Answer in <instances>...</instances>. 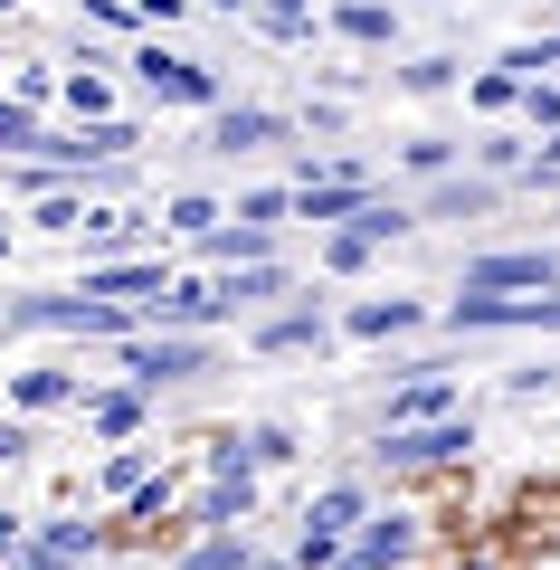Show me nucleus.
I'll return each mask as SVG.
<instances>
[{
  "label": "nucleus",
  "mask_w": 560,
  "mask_h": 570,
  "mask_svg": "<svg viewBox=\"0 0 560 570\" xmlns=\"http://www.w3.org/2000/svg\"><path fill=\"white\" fill-rule=\"evenodd\" d=\"M10 324H39V333H124L134 324V305H115V295H20L10 305Z\"/></svg>",
  "instance_id": "obj_1"
},
{
  "label": "nucleus",
  "mask_w": 560,
  "mask_h": 570,
  "mask_svg": "<svg viewBox=\"0 0 560 570\" xmlns=\"http://www.w3.org/2000/svg\"><path fill=\"white\" fill-rule=\"evenodd\" d=\"M124 371H134L143 390L190 381V371H209V343H200V333H180V324H161V333H124Z\"/></svg>",
  "instance_id": "obj_2"
},
{
  "label": "nucleus",
  "mask_w": 560,
  "mask_h": 570,
  "mask_svg": "<svg viewBox=\"0 0 560 570\" xmlns=\"http://www.w3.org/2000/svg\"><path fill=\"white\" fill-rule=\"evenodd\" d=\"M134 77L153 86L161 105H200V115L219 105V77H209L200 58H180V48H161V39H143V48H134Z\"/></svg>",
  "instance_id": "obj_3"
},
{
  "label": "nucleus",
  "mask_w": 560,
  "mask_h": 570,
  "mask_svg": "<svg viewBox=\"0 0 560 570\" xmlns=\"http://www.w3.org/2000/svg\"><path fill=\"white\" fill-rule=\"evenodd\" d=\"M475 448V428L446 409V419H400V428H381V456L390 466H446V456H465Z\"/></svg>",
  "instance_id": "obj_4"
},
{
  "label": "nucleus",
  "mask_w": 560,
  "mask_h": 570,
  "mask_svg": "<svg viewBox=\"0 0 560 570\" xmlns=\"http://www.w3.org/2000/svg\"><path fill=\"white\" fill-rule=\"evenodd\" d=\"M361 513H371V494H361V485H333V494H323V504L314 513H304V570H333L342 561V542H352V532H361Z\"/></svg>",
  "instance_id": "obj_5"
},
{
  "label": "nucleus",
  "mask_w": 560,
  "mask_h": 570,
  "mask_svg": "<svg viewBox=\"0 0 560 570\" xmlns=\"http://www.w3.org/2000/svg\"><path fill=\"white\" fill-rule=\"evenodd\" d=\"M465 285H475V295H551V285H560V257H551V247H503V257H475V266H465Z\"/></svg>",
  "instance_id": "obj_6"
},
{
  "label": "nucleus",
  "mask_w": 560,
  "mask_h": 570,
  "mask_svg": "<svg viewBox=\"0 0 560 570\" xmlns=\"http://www.w3.org/2000/svg\"><path fill=\"white\" fill-rule=\"evenodd\" d=\"M295 134V124L276 115V105H209V153H228V163H238V153H266V142H285Z\"/></svg>",
  "instance_id": "obj_7"
},
{
  "label": "nucleus",
  "mask_w": 560,
  "mask_h": 570,
  "mask_svg": "<svg viewBox=\"0 0 560 570\" xmlns=\"http://www.w3.org/2000/svg\"><path fill=\"white\" fill-rule=\"evenodd\" d=\"M419 551V523L409 513H361V532L342 542V570H400Z\"/></svg>",
  "instance_id": "obj_8"
},
{
  "label": "nucleus",
  "mask_w": 560,
  "mask_h": 570,
  "mask_svg": "<svg viewBox=\"0 0 560 570\" xmlns=\"http://www.w3.org/2000/svg\"><path fill=\"white\" fill-rule=\"evenodd\" d=\"M161 285H171V266H161V257H134V266H86V295H115V305H153V295H161Z\"/></svg>",
  "instance_id": "obj_9"
},
{
  "label": "nucleus",
  "mask_w": 560,
  "mask_h": 570,
  "mask_svg": "<svg viewBox=\"0 0 560 570\" xmlns=\"http://www.w3.org/2000/svg\"><path fill=\"white\" fill-rule=\"evenodd\" d=\"M200 247H209L219 266H247V257H276V228H266V219H238V209H228V219L209 228Z\"/></svg>",
  "instance_id": "obj_10"
},
{
  "label": "nucleus",
  "mask_w": 560,
  "mask_h": 570,
  "mask_svg": "<svg viewBox=\"0 0 560 570\" xmlns=\"http://www.w3.org/2000/svg\"><path fill=\"white\" fill-rule=\"evenodd\" d=\"M247 504H257V466H219L200 494V523H247Z\"/></svg>",
  "instance_id": "obj_11"
},
{
  "label": "nucleus",
  "mask_w": 560,
  "mask_h": 570,
  "mask_svg": "<svg viewBox=\"0 0 560 570\" xmlns=\"http://www.w3.org/2000/svg\"><path fill=\"white\" fill-rule=\"evenodd\" d=\"M333 29H342V39H361V48H390L400 10H390V0H333Z\"/></svg>",
  "instance_id": "obj_12"
},
{
  "label": "nucleus",
  "mask_w": 560,
  "mask_h": 570,
  "mask_svg": "<svg viewBox=\"0 0 560 570\" xmlns=\"http://www.w3.org/2000/svg\"><path fill=\"white\" fill-rule=\"evenodd\" d=\"M352 333H361V343H390V333H419V305H409V295H371V305H352Z\"/></svg>",
  "instance_id": "obj_13"
},
{
  "label": "nucleus",
  "mask_w": 560,
  "mask_h": 570,
  "mask_svg": "<svg viewBox=\"0 0 560 570\" xmlns=\"http://www.w3.org/2000/svg\"><path fill=\"white\" fill-rule=\"evenodd\" d=\"M86 419H96L105 438H134V428H143V381H134V390H96V400H86Z\"/></svg>",
  "instance_id": "obj_14"
},
{
  "label": "nucleus",
  "mask_w": 560,
  "mask_h": 570,
  "mask_svg": "<svg viewBox=\"0 0 560 570\" xmlns=\"http://www.w3.org/2000/svg\"><path fill=\"white\" fill-rule=\"evenodd\" d=\"M161 219H171V238H190V247H200V238H209V228H219V219H228V209H219V200H209V190H180V200H171V209H161Z\"/></svg>",
  "instance_id": "obj_15"
},
{
  "label": "nucleus",
  "mask_w": 560,
  "mask_h": 570,
  "mask_svg": "<svg viewBox=\"0 0 560 570\" xmlns=\"http://www.w3.org/2000/svg\"><path fill=\"white\" fill-rule=\"evenodd\" d=\"M475 209H494V181H438L428 190V219H475Z\"/></svg>",
  "instance_id": "obj_16"
},
{
  "label": "nucleus",
  "mask_w": 560,
  "mask_h": 570,
  "mask_svg": "<svg viewBox=\"0 0 560 570\" xmlns=\"http://www.w3.org/2000/svg\"><path fill=\"white\" fill-rule=\"evenodd\" d=\"M323 333H333L323 314H276V324H266L257 343H266V352H323Z\"/></svg>",
  "instance_id": "obj_17"
},
{
  "label": "nucleus",
  "mask_w": 560,
  "mask_h": 570,
  "mask_svg": "<svg viewBox=\"0 0 560 570\" xmlns=\"http://www.w3.org/2000/svg\"><path fill=\"white\" fill-rule=\"evenodd\" d=\"M446 409H456V390H438V381H409L400 400H390V428H400V419H446Z\"/></svg>",
  "instance_id": "obj_18"
},
{
  "label": "nucleus",
  "mask_w": 560,
  "mask_h": 570,
  "mask_svg": "<svg viewBox=\"0 0 560 570\" xmlns=\"http://www.w3.org/2000/svg\"><path fill=\"white\" fill-rule=\"evenodd\" d=\"M10 400H20V409H58V400H77V381H67V371H20Z\"/></svg>",
  "instance_id": "obj_19"
},
{
  "label": "nucleus",
  "mask_w": 560,
  "mask_h": 570,
  "mask_svg": "<svg viewBox=\"0 0 560 570\" xmlns=\"http://www.w3.org/2000/svg\"><path fill=\"white\" fill-rule=\"evenodd\" d=\"M352 228H361V238H371V247H381V238H400V228H419V219H409L400 200H381V190H371V200H361V219H352Z\"/></svg>",
  "instance_id": "obj_20"
},
{
  "label": "nucleus",
  "mask_w": 560,
  "mask_h": 570,
  "mask_svg": "<svg viewBox=\"0 0 560 570\" xmlns=\"http://www.w3.org/2000/svg\"><path fill=\"white\" fill-rule=\"evenodd\" d=\"M67 105H77V124H96V115H115V86L96 77V58H86V77H67Z\"/></svg>",
  "instance_id": "obj_21"
},
{
  "label": "nucleus",
  "mask_w": 560,
  "mask_h": 570,
  "mask_svg": "<svg viewBox=\"0 0 560 570\" xmlns=\"http://www.w3.org/2000/svg\"><path fill=\"white\" fill-rule=\"evenodd\" d=\"M456 86V58H419V67H400V96H446Z\"/></svg>",
  "instance_id": "obj_22"
},
{
  "label": "nucleus",
  "mask_w": 560,
  "mask_h": 570,
  "mask_svg": "<svg viewBox=\"0 0 560 570\" xmlns=\"http://www.w3.org/2000/svg\"><path fill=\"white\" fill-rule=\"evenodd\" d=\"M39 115H29V105H0V153H39Z\"/></svg>",
  "instance_id": "obj_23"
},
{
  "label": "nucleus",
  "mask_w": 560,
  "mask_h": 570,
  "mask_svg": "<svg viewBox=\"0 0 560 570\" xmlns=\"http://www.w3.org/2000/svg\"><path fill=\"white\" fill-rule=\"evenodd\" d=\"M323 266H333V276H361V266H371V238H361V228H333V247H323Z\"/></svg>",
  "instance_id": "obj_24"
},
{
  "label": "nucleus",
  "mask_w": 560,
  "mask_h": 570,
  "mask_svg": "<svg viewBox=\"0 0 560 570\" xmlns=\"http://www.w3.org/2000/svg\"><path fill=\"white\" fill-rule=\"evenodd\" d=\"M475 105H484V115H503V105H522V77H513V67H484V77H475Z\"/></svg>",
  "instance_id": "obj_25"
},
{
  "label": "nucleus",
  "mask_w": 560,
  "mask_h": 570,
  "mask_svg": "<svg viewBox=\"0 0 560 570\" xmlns=\"http://www.w3.org/2000/svg\"><path fill=\"white\" fill-rule=\"evenodd\" d=\"M247 456H257V466H285V456H295V428H247Z\"/></svg>",
  "instance_id": "obj_26"
},
{
  "label": "nucleus",
  "mask_w": 560,
  "mask_h": 570,
  "mask_svg": "<svg viewBox=\"0 0 560 570\" xmlns=\"http://www.w3.org/2000/svg\"><path fill=\"white\" fill-rule=\"evenodd\" d=\"M238 219H266V228H276V219H295V190H247V200H238Z\"/></svg>",
  "instance_id": "obj_27"
},
{
  "label": "nucleus",
  "mask_w": 560,
  "mask_h": 570,
  "mask_svg": "<svg viewBox=\"0 0 560 570\" xmlns=\"http://www.w3.org/2000/svg\"><path fill=\"white\" fill-rule=\"evenodd\" d=\"M77 561H86V551H67L58 532H48V551H10V570H77Z\"/></svg>",
  "instance_id": "obj_28"
},
{
  "label": "nucleus",
  "mask_w": 560,
  "mask_h": 570,
  "mask_svg": "<svg viewBox=\"0 0 560 570\" xmlns=\"http://www.w3.org/2000/svg\"><path fill=\"white\" fill-rule=\"evenodd\" d=\"M522 115H532V124H551V134H560V86H541V77H522Z\"/></svg>",
  "instance_id": "obj_29"
},
{
  "label": "nucleus",
  "mask_w": 560,
  "mask_h": 570,
  "mask_svg": "<svg viewBox=\"0 0 560 570\" xmlns=\"http://www.w3.org/2000/svg\"><path fill=\"white\" fill-rule=\"evenodd\" d=\"M400 163H409V171H446V163H456V142H438V134H419V142H409V153H400Z\"/></svg>",
  "instance_id": "obj_30"
},
{
  "label": "nucleus",
  "mask_w": 560,
  "mask_h": 570,
  "mask_svg": "<svg viewBox=\"0 0 560 570\" xmlns=\"http://www.w3.org/2000/svg\"><path fill=\"white\" fill-rule=\"evenodd\" d=\"M86 20H96V29H115V39H124V29H143V10H134V0H86Z\"/></svg>",
  "instance_id": "obj_31"
},
{
  "label": "nucleus",
  "mask_w": 560,
  "mask_h": 570,
  "mask_svg": "<svg viewBox=\"0 0 560 570\" xmlns=\"http://www.w3.org/2000/svg\"><path fill=\"white\" fill-rule=\"evenodd\" d=\"M105 494H143V456H134V448L105 456Z\"/></svg>",
  "instance_id": "obj_32"
},
{
  "label": "nucleus",
  "mask_w": 560,
  "mask_h": 570,
  "mask_svg": "<svg viewBox=\"0 0 560 570\" xmlns=\"http://www.w3.org/2000/svg\"><path fill=\"white\" fill-rule=\"evenodd\" d=\"M522 181H532V190H560V134H551V142H541L532 163H522Z\"/></svg>",
  "instance_id": "obj_33"
},
{
  "label": "nucleus",
  "mask_w": 560,
  "mask_h": 570,
  "mask_svg": "<svg viewBox=\"0 0 560 570\" xmlns=\"http://www.w3.org/2000/svg\"><path fill=\"white\" fill-rule=\"evenodd\" d=\"M180 570H247V551H238V542H200Z\"/></svg>",
  "instance_id": "obj_34"
},
{
  "label": "nucleus",
  "mask_w": 560,
  "mask_h": 570,
  "mask_svg": "<svg viewBox=\"0 0 560 570\" xmlns=\"http://www.w3.org/2000/svg\"><path fill=\"white\" fill-rule=\"evenodd\" d=\"M39 228H58V238H77V228H86V200H48V209H39Z\"/></svg>",
  "instance_id": "obj_35"
},
{
  "label": "nucleus",
  "mask_w": 560,
  "mask_h": 570,
  "mask_svg": "<svg viewBox=\"0 0 560 570\" xmlns=\"http://www.w3.org/2000/svg\"><path fill=\"white\" fill-rule=\"evenodd\" d=\"M20 456H29V428H10V419H0V466H20Z\"/></svg>",
  "instance_id": "obj_36"
},
{
  "label": "nucleus",
  "mask_w": 560,
  "mask_h": 570,
  "mask_svg": "<svg viewBox=\"0 0 560 570\" xmlns=\"http://www.w3.org/2000/svg\"><path fill=\"white\" fill-rule=\"evenodd\" d=\"M134 10H143V20H153V29H171L180 10H190V0H134Z\"/></svg>",
  "instance_id": "obj_37"
},
{
  "label": "nucleus",
  "mask_w": 560,
  "mask_h": 570,
  "mask_svg": "<svg viewBox=\"0 0 560 570\" xmlns=\"http://www.w3.org/2000/svg\"><path fill=\"white\" fill-rule=\"evenodd\" d=\"M10 551H20V523H10V513H0V561H10Z\"/></svg>",
  "instance_id": "obj_38"
},
{
  "label": "nucleus",
  "mask_w": 560,
  "mask_h": 570,
  "mask_svg": "<svg viewBox=\"0 0 560 570\" xmlns=\"http://www.w3.org/2000/svg\"><path fill=\"white\" fill-rule=\"evenodd\" d=\"M266 10H314V0H266Z\"/></svg>",
  "instance_id": "obj_39"
},
{
  "label": "nucleus",
  "mask_w": 560,
  "mask_h": 570,
  "mask_svg": "<svg viewBox=\"0 0 560 570\" xmlns=\"http://www.w3.org/2000/svg\"><path fill=\"white\" fill-rule=\"evenodd\" d=\"M209 10H247V0H209Z\"/></svg>",
  "instance_id": "obj_40"
},
{
  "label": "nucleus",
  "mask_w": 560,
  "mask_h": 570,
  "mask_svg": "<svg viewBox=\"0 0 560 570\" xmlns=\"http://www.w3.org/2000/svg\"><path fill=\"white\" fill-rule=\"evenodd\" d=\"M0 257H10V228H0Z\"/></svg>",
  "instance_id": "obj_41"
},
{
  "label": "nucleus",
  "mask_w": 560,
  "mask_h": 570,
  "mask_svg": "<svg viewBox=\"0 0 560 570\" xmlns=\"http://www.w3.org/2000/svg\"><path fill=\"white\" fill-rule=\"evenodd\" d=\"M0 10H20V0H0Z\"/></svg>",
  "instance_id": "obj_42"
}]
</instances>
